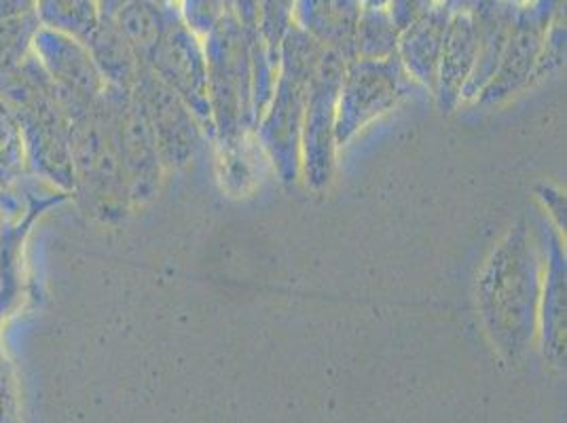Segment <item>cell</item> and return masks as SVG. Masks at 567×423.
Here are the masks:
<instances>
[{
  "label": "cell",
  "mask_w": 567,
  "mask_h": 423,
  "mask_svg": "<svg viewBox=\"0 0 567 423\" xmlns=\"http://www.w3.org/2000/svg\"><path fill=\"white\" fill-rule=\"evenodd\" d=\"M100 102L113 132L132 206H142L157 195L164 167L151 121L134 90L106 85Z\"/></svg>",
  "instance_id": "3957f363"
},
{
  "label": "cell",
  "mask_w": 567,
  "mask_h": 423,
  "mask_svg": "<svg viewBox=\"0 0 567 423\" xmlns=\"http://www.w3.org/2000/svg\"><path fill=\"white\" fill-rule=\"evenodd\" d=\"M146 69L181 95L197 115L208 111L204 55L187 24L172 18L164 39L153 51Z\"/></svg>",
  "instance_id": "8992f818"
},
{
  "label": "cell",
  "mask_w": 567,
  "mask_h": 423,
  "mask_svg": "<svg viewBox=\"0 0 567 423\" xmlns=\"http://www.w3.org/2000/svg\"><path fill=\"white\" fill-rule=\"evenodd\" d=\"M72 174L83 208L104 223L121 220L130 206V188L118 159L102 102L71 121Z\"/></svg>",
  "instance_id": "6da1fadb"
},
{
  "label": "cell",
  "mask_w": 567,
  "mask_h": 423,
  "mask_svg": "<svg viewBox=\"0 0 567 423\" xmlns=\"http://www.w3.org/2000/svg\"><path fill=\"white\" fill-rule=\"evenodd\" d=\"M37 16L41 25L69 32L83 43L100 24L94 0H37Z\"/></svg>",
  "instance_id": "30bf717a"
},
{
  "label": "cell",
  "mask_w": 567,
  "mask_h": 423,
  "mask_svg": "<svg viewBox=\"0 0 567 423\" xmlns=\"http://www.w3.org/2000/svg\"><path fill=\"white\" fill-rule=\"evenodd\" d=\"M127 0H94L100 18H113Z\"/></svg>",
  "instance_id": "8fae6325"
},
{
  "label": "cell",
  "mask_w": 567,
  "mask_h": 423,
  "mask_svg": "<svg viewBox=\"0 0 567 423\" xmlns=\"http://www.w3.org/2000/svg\"><path fill=\"white\" fill-rule=\"evenodd\" d=\"M132 90L141 97L151 121L162 164H187L199 141L187 102L146 66H142Z\"/></svg>",
  "instance_id": "5b68a950"
},
{
  "label": "cell",
  "mask_w": 567,
  "mask_h": 423,
  "mask_svg": "<svg viewBox=\"0 0 567 423\" xmlns=\"http://www.w3.org/2000/svg\"><path fill=\"white\" fill-rule=\"evenodd\" d=\"M2 402H4V399H2V392H0V413H2Z\"/></svg>",
  "instance_id": "5bb4252c"
},
{
  "label": "cell",
  "mask_w": 567,
  "mask_h": 423,
  "mask_svg": "<svg viewBox=\"0 0 567 423\" xmlns=\"http://www.w3.org/2000/svg\"><path fill=\"white\" fill-rule=\"evenodd\" d=\"M234 4L237 7L239 16L250 24L255 18V11H257V0H234Z\"/></svg>",
  "instance_id": "7c38bea8"
},
{
  "label": "cell",
  "mask_w": 567,
  "mask_h": 423,
  "mask_svg": "<svg viewBox=\"0 0 567 423\" xmlns=\"http://www.w3.org/2000/svg\"><path fill=\"white\" fill-rule=\"evenodd\" d=\"M32 51L58 87V97L71 121L87 113L104 94L106 81L81 39L39 25L32 37Z\"/></svg>",
  "instance_id": "277c9868"
},
{
  "label": "cell",
  "mask_w": 567,
  "mask_h": 423,
  "mask_svg": "<svg viewBox=\"0 0 567 423\" xmlns=\"http://www.w3.org/2000/svg\"><path fill=\"white\" fill-rule=\"evenodd\" d=\"M172 18V9L162 7L155 0H127L111 20L130 48L134 49L142 66H146L153 51L164 39Z\"/></svg>",
  "instance_id": "ba28073f"
},
{
  "label": "cell",
  "mask_w": 567,
  "mask_h": 423,
  "mask_svg": "<svg viewBox=\"0 0 567 423\" xmlns=\"http://www.w3.org/2000/svg\"><path fill=\"white\" fill-rule=\"evenodd\" d=\"M85 45L90 49L95 66L104 76L106 85H115L123 90L134 87L142 64L111 18H100V24L95 25Z\"/></svg>",
  "instance_id": "52a82bcc"
},
{
  "label": "cell",
  "mask_w": 567,
  "mask_h": 423,
  "mask_svg": "<svg viewBox=\"0 0 567 423\" xmlns=\"http://www.w3.org/2000/svg\"><path fill=\"white\" fill-rule=\"evenodd\" d=\"M9 106L22 125L28 174L62 193H72L71 117L49 74L32 83Z\"/></svg>",
  "instance_id": "7a4b0ae2"
},
{
  "label": "cell",
  "mask_w": 567,
  "mask_h": 423,
  "mask_svg": "<svg viewBox=\"0 0 567 423\" xmlns=\"http://www.w3.org/2000/svg\"><path fill=\"white\" fill-rule=\"evenodd\" d=\"M155 2H159L162 7H167V9H174V4H176L178 0H155Z\"/></svg>",
  "instance_id": "4fadbf2b"
},
{
  "label": "cell",
  "mask_w": 567,
  "mask_h": 423,
  "mask_svg": "<svg viewBox=\"0 0 567 423\" xmlns=\"http://www.w3.org/2000/svg\"><path fill=\"white\" fill-rule=\"evenodd\" d=\"M30 178L24 136L16 111L0 97V193L18 195Z\"/></svg>",
  "instance_id": "9c48e42d"
}]
</instances>
